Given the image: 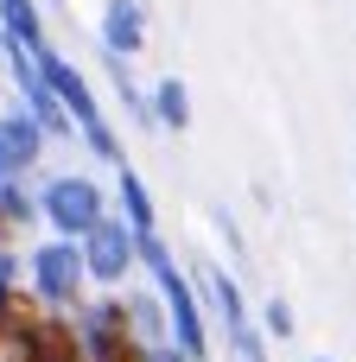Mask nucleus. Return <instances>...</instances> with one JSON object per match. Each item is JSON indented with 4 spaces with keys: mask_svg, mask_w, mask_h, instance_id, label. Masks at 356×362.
Wrapping results in <instances>:
<instances>
[{
    "mask_svg": "<svg viewBox=\"0 0 356 362\" xmlns=\"http://www.w3.org/2000/svg\"><path fill=\"white\" fill-rule=\"evenodd\" d=\"M32 229H45L38 185L32 178H0V242H25Z\"/></svg>",
    "mask_w": 356,
    "mask_h": 362,
    "instance_id": "9b49d317",
    "label": "nucleus"
},
{
    "mask_svg": "<svg viewBox=\"0 0 356 362\" xmlns=\"http://www.w3.org/2000/svg\"><path fill=\"white\" fill-rule=\"evenodd\" d=\"M45 13H64V0H45Z\"/></svg>",
    "mask_w": 356,
    "mask_h": 362,
    "instance_id": "a211bd4d",
    "label": "nucleus"
},
{
    "mask_svg": "<svg viewBox=\"0 0 356 362\" xmlns=\"http://www.w3.org/2000/svg\"><path fill=\"white\" fill-rule=\"evenodd\" d=\"M0 89H6V57H0Z\"/></svg>",
    "mask_w": 356,
    "mask_h": 362,
    "instance_id": "6ab92c4d",
    "label": "nucleus"
},
{
    "mask_svg": "<svg viewBox=\"0 0 356 362\" xmlns=\"http://www.w3.org/2000/svg\"><path fill=\"white\" fill-rule=\"evenodd\" d=\"M45 146H51V134L13 102V108H0V178H32L38 165H45Z\"/></svg>",
    "mask_w": 356,
    "mask_h": 362,
    "instance_id": "0eeeda50",
    "label": "nucleus"
},
{
    "mask_svg": "<svg viewBox=\"0 0 356 362\" xmlns=\"http://www.w3.org/2000/svg\"><path fill=\"white\" fill-rule=\"evenodd\" d=\"M108 191H115V216H127V229H134V235H159V204H153L147 178H140L127 159L115 165V185H108Z\"/></svg>",
    "mask_w": 356,
    "mask_h": 362,
    "instance_id": "9d476101",
    "label": "nucleus"
},
{
    "mask_svg": "<svg viewBox=\"0 0 356 362\" xmlns=\"http://www.w3.org/2000/svg\"><path fill=\"white\" fill-rule=\"evenodd\" d=\"M140 362H197V356H185L178 344H147V350H140Z\"/></svg>",
    "mask_w": 356,
    "mask_h": 362,
    "instance_id": "f3484780",
    "label": "nucleus"
},
{
    "mask_svg": "<svg viewBox=\"0 0 356 362\" xmlns=\"http://www.w3.org/2000/svg\"><path fill=\"white\" fill-rule=\"evenodd\" d=\"M70 344L83 362H140V337L127 325V299L121 293H89L70 318Z\"/></svg>",
    "mask_w": 356,
    "mask_h": 362,
    "instance_id": "39448f33",
    "label": "nucleus"
},
{
    "mask_svg": "<svg viewBox=\"0 0 356 362\" xmlns=\"http://www.w3.org/2000/svg\"><path fill=\"white\" fill-rule=\"evenodd\" d=\"M38 70H45V83L57 89V102L70 108V121H76V146L96 159V165H121L127 159V146H121V134H115V121L102 115V102H96V83H89V70L76 64V57H64L57 45H45L38 51Z\"/></svg>",
    "mask_w": 356,
    "mask_h": 362,
    "instance_id": "f03ea898",
    "label": "nucleus"
},
{
    "mask_svg": "<svg viewBox=\"0 0 356 362\" xmlns=\"http://www.w3.org/2000/svg\"><path fill=\"white\" fill-rule=\"evenodd\" d=\"M83 267H89V286L96 293H127L140 280V235L127 229V216H102L89 235H83Z\"/></svg>",
    "mask_w": 356,
    "mask_h": 362,
    "instance_id": "423d86ee",
    "label": "nucleus"
},
{
    "mask_svg": "<svg viewBox=\"0 0 356 362\" xmlns=\"http://www.w3.org/2000/svg\"><path fill=\"white\" fill-rule=\"evenodd\" d=\"M121 299H127V325H134L140 350H147V344H172V312H166V299H159L147 280H134Z\"/></svg>",
    "mask_w": 356,
    "mask_h": 362,
    "instance_id": "f8f14e48",
    "label": "nucleus"
},
{
    "mask_svg": "<svg viewBox=\"0 0 356 362\" xmlns=\"http://www.w3.org/2000/svg\"><path fill=\"white\" fill-rule=\"evenodd\" d=\"M147 0H102V19H96V38H102V51H115V57H140L147 51Z\"/></svg>",
    "mask_w": 356,
    "mask_h": 362,
    "instance_id": "6e6552de",
    "label": "nucleus"
},
{
    "mask_svg": "<svg viewBox=\"0 0 356 362\" xmlns=\"http://www.w3.org/2000/svg\"><path fill=\"white\" fill-rule=\"evenodd\" d=\"M0 32H13V38H25L32 51H45L51 38H45V0H0Z\"/></svg>",
    "mask_w": 356,
    "mask_h": 362,
    "instance_id": "4468645a",
    "label": "nucleus"
},
{
    "mask_svg": "<svg viewBox=\"0 0 356 362\" xmlns=\"http://www.w3.org/2000/svg\"><path fill=\"white\" fill-rule=\"evenodd\" d=\"M191 280H197V293L210 305L223 356L229 362H274V344H268V331H261V318H255V305H248V293H242L229 261H191Z\"/></svg>",
    "mask_w": 356,
    "mask_h": 362,
    "instance_id": "f257e3e1",
    "label": "nucleus"
},
{
    "mask_svg": "<svg viewBox=\"0 0 356 362\" xmlns=\"http://www.w3.org/2000/svg\"><path fill=\"white\" fill-rule=\"evenodd\" d=\"M261 331H268V344H293L299 337V312H293V299L287 293H274V299H261Z\"/></svg>",
    "mask_w": 356,
    "mask_h": 362,
    "instance_id": "2eb2a0df",
    "label": "nucleus"
},
{
    "mask_svg": "<svg viewBox=\"0 0 356 362\" xmlns=\"http://www.w3.org/2000/svg\"><path fill=\"white\" fill-rule=\"evenodd\" d=\"M153 89V121H159V134H185L191 127V89H185V76H159V83H147Z\"/></svg>",
    "mask_w": 356,
    "mask_h": 362,
    "instance_id": "ddd939ff",
    "label": "nucleus"
},
{
    "mask_svg": "<svg viewBox=\"0 0 356 362\" xmlns=\"http://www.w3.org/2000/svg\"><path fill=\"white\" fill-rule=\"evenodd\" d=\"M312 362H331V356H312Z\"/></svg>",
    "mask_w": 356,
    "mask_h": 362,
    "instance_id": "aec40b11",
    "label": "nucleus"
},
{
    "mask_svg": "<svg viewBox=\"0 0 356 362\" xmlns=\"http://www.w3.org/2000/svg\"><path fill=\"white\" fill-rule=\"evenodd\" d=\"M102 76H108L115 102L127 108V121H134L140 134H159V121H153V89L134 76V57H115V51H102Z\"/></svg>",
    "mask_w": 356,
    "mask_h": 362,
    "instance_id": "1a4fd4ad",
    "label": "nucleus"
},
{
    "mask_svg": "<svg viewBox=\"0 0 356 362\" xmlns=\"http://www.w3.org/2000/svg\"><path fill=\"white\" fill-rule=\"evenodd\" d=\"M108 210H115V191H108L96 172H51V178H38V216H45V235H70V242H83Z\"/></svg>",
    "mask_w": 356,
    "mask_h": 362,
    "instance_id": "20e7f679",
    "label": "nucleus"
},
{
    "mask_svg": "<svg viewBox=\"0 0 356 362\" xmlns=\"http://www.w3.org/2000/svg\"><path fill=\"white\" fill-rule=\"evenodd\" d=\"M210 229H217V242L229 248V261H242V255H248V242H242V223H236L229 210H210Z\"/></svg>",
    "mask_w": 356,
    "mask_h": 362,
    "instance_id": "dca6fc26",
    "label": "nucleus"
},
{
    "mask_svg": "<svg viewBox=\"0 0 356 362\" xmlns=\"http://www.w3.org/2000/svg\"><path fill=\"white\" fill-rule=\"evenodd\" d=\"M89 267H83V242L70 235H38L25 248V299L51 318H70L83 299H89Z\"/></svg>",
    "mask_w": 356,
    "mask_h": 362,
    "instance_id": "7ed1b4c3",
    "label": "nucleus"
}]
</instances>
